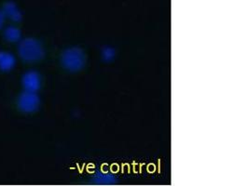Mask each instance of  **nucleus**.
I'll return each mask as SVG.
<instances>
[{"mask_svg": "<svg viewBox=\"0 0 249 186\" xmlns=\"http://www.w3.org/2000/svg\"><path fill=\"white\" fill-rule=\"evenodd\" d=\"M18 54L24 62H35L44 58L45 50L38 40L35 38H25L18 46Z\"/></svg>", "mask_w": 249, "mask_h": 186, "instance_id": "nucleus-1", "label": "nucleus"}, {"mask_svg": "<svg viewBox=\"0 0 249 186\" xmlns=\"http://www.w3.org/2000/svg\"><path fill=\"white\" fill-rule=\"evenodd\" d=\"M61 63L68 71L79 72L85 66V53L79 47L67 48L61 55Z\"/></svg>", "mask_w": 249, "mask_h": 186, "instance_id": "nucleus-2", "label": "nucleus"}, {"mask_svg": "<svg viewBox=\"0 0 249 186\" xmlns=\"http://www.w3.org/2000/svg\"><path fill=\"white\" fill-rule=\"evenodd\" d=\"M17 105L20 111L26 114L35 113L40 106V98L36 93H31L24 91L18 97Z\"/></svg>", "mask_w": 249, "mask_h": 186, "instance_id": "nucleus-3", "label": "nucleus"}, {"mask_svg": "<svg viewBox=\"0 0 249 186\" xmlns=\"http://www.w3.org/2000/svg\"><path fill=\"white\" fill-rule=\"evenodd\" d=\"M22 84H23L24 91L36 93L39 91L41 87V78L40 75L36 71H27L22 78Z\"/></svg>", "mask_w": 249, "mask_h": 186, "instance_id": "nucleus-4", "label": "nucleus"}, {"mask_svg": "<svg viewBox=\"0 0 249 186\" xmlns=\"http://www.w3.org/2000/svg\"><path fill=\"white\" fill-rule=\"evenodd\" d=\"M2 11L4 12L6 18H9L12 22L20 23L23 20L22 12L18 8V6L16 5V3L12 2V1L6 2L3 6Z\"/></svg>", "mask_w": 249, "mask_h": 186, "instance_id": "nucleus-5", "label": "nucleus"}, {"mask_svg": "<svg viewBox=\"0 0 249 186\" xmlns=\"http://www.w3.org/2000/svg\"><path fill=\"white\" fill-rule=\"evenodd\" d=\"M16 59L12 53L7 51H0V70L9 72L15 67Z\"/></svg>", "mask_w": 249, "mask_h": 186, "instance_id": "nucleus-6", "label": "nucleus"}, {"mask_svg": "<svg viewBox=\"0 0 249 186\" xmlns=\"http://www.w3.org/2000/svg\"><path fill=\"white\" fill-rule=\"evenodd\" d=\"M93 182L97 185H113L117 182V178L111 173L96 172L93 176Z\"/></svg>", "mask_w": 249, "mask_h": 186, "instance_id": "nucleus-7", "label": "nucleus"}, {"mask_svg": "<svg viewBox=\"0 0 249 186\" xmlns=\"http://www.w3.org/2000/svg\"><path fill=\"white\" fill-rule=\"evenodd\" d=\"M4 37L7 41L11 43H15L20 41L22 37V32L19 28L15 26H9L4 31Z\"/></svg>", "mask_w": 249, "mask_h": 186, "instance_id": "nucleus-8", "label": "nucleus"}, {"mask_svg": "<svg viewBox=\"0 0 249 186\" xmlns=\"http://www.w3.org/2000/svg\"><path fill=\"white\" fill-rule=\"evenodd\" d=\"M101 57H102L103 61L109 62L113 61L116 57V50L112 46H105V47H103L102 51H101Z\"/></svg>", "mask_w": 249, "mask_h": 186, "instance_id": "nucleus-9", "label": "nucleus"}, {"mask_svg": "<svg viewBox=\"0 0 249 186\" xmlns=\"http://www.w3.org/2000/svg\"><path fill=\"white\" fill-rule=\"evenodd\" d=\"M5 21H6V16H5L3 11L0 10V29H2V27L5 23Z\"/></svg>", "mask_w": 249, "mask_h": 186, "instance_id": "nucleus-10", "label": "nucleus"}]
</instances>
